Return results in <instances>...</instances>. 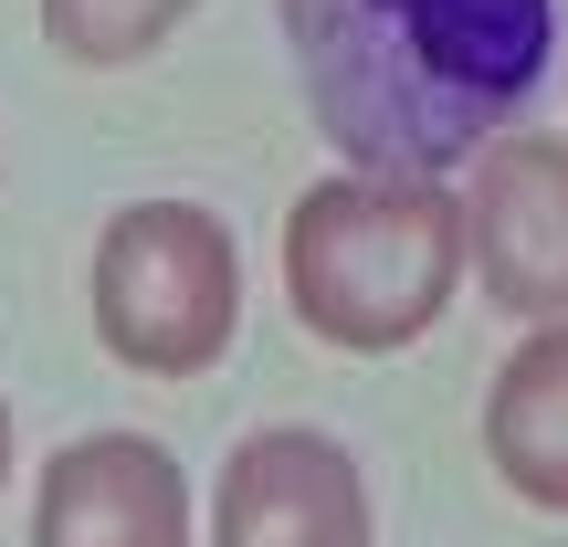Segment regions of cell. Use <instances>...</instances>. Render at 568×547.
<instances>
[{
	"label": "cell",
	"instance_id": "277c9868",
	"mask_svg": "<svg viewBox=\"0 0 568 547\" xmlns=\"http://www.w3.org/2000/svg\"><path fill=\"white\" fill-rule=\"evenodd\" d=\"M211 547H379L358 453L316 422L243 432L222 453V485H211Z\"/></svg>",
	"mask_w": 568,
	"mask_h": 547
},
{
	"label": "cell",
	"instance_id": "3957f363",
	"mask_svg": "<svg viewBox=\"0 0 568 547\" xmlns=\"http://www.w3.org/2000/svg\"><path fill=\"white\" fill-rule=\"evenodd\" d=\"M95 347L138 379H201L243 337V243L211 201H126L84 253Z\"/></svg>",
	"mask_w": 568,
	"mask_h": 547
},
{
	"label": "cell",
	"instance_id": "52a82bcc",
	"mask_svg": "<svg viewBox=\"0 0 568 547\" xmlns=\"http://www.w3.org/2000/svg\"><path fill=\"white\" fill-rule=\"evenodd\" d=\"M485 464L516 506L568 516V316L527 326L485 379Z\"/></svg>",
	"mask_w": 568,
	"mask_h": 547
},
{
	"label": "cell",
	"instance_id": "5b68a950",
	"mask_svg": "<svg viewBox=\"0 0 568 547\" xmlns=\"http://www.w3.org/2000/svg\"><path fill=\"white\" fill-rule=\"evenodd\" d=\"M464 222H474V284L485 305L548 326L568 316V138L506 126L464 169Z\"/></svg>",
	"mask_w": 568,
	"mask_h": 547
},
{
	"label": "cell",
	"instance_id": "7a4b0ae2",
	"mask_svg": "<svg viewBox=\"0 0 568 547\" xmlns=\"http://www.w3.org/2000/svg\"><path fill=\"white\" fill-rule=\"evenodd\" d=\"M284 264V305L316 347L337 358H389V347H422L453 316L474 274V222L464 190L422 180V169H326L284 201L274 232Z\"/></svg>",
	"mask_w": 568,
	"mask_h": 547
},
{
	"label": "cell",
	"instance_id": "ba28073f",
	"mask_svg": "<svg viewBox=\"0 0 568 547\" xmlns=\"http://www.w3.org/2000/svg\"><path fill=\"white\" fill-rule=\"evenodd\" d=\"M32 11H42V42H53L63 63L116 74V63H148L169 32H180L190 0H32Z\"/></svg>",
	"mask_w": 568,
	"mask_h": 547
},
{
	"label": "cell",
	"instance_id": "9c48e42d",
	"mask_svg": "<svg viewBox=\"0 0 568 547\" xmlns=\"http://www.w3.org/2000/svg\"><path fill=\"white\" fill-rule=\"evenodd\" d=\"M0 485H11V401H0Z\"/></svg>",
	"mask_w": 568,
	"mask_h": 547
},
{
	"label": "cell",
	"instance_id": "8992f818",
	"mask_svg": "<svg viewBox=\"0 0 568 547\" xmlns=\"http://www.w3.org/2000/svg\"><path fill=\"white\" fill-rule=\"evenodd\" d=\"M32 547H211V537L159 432H84L32 485Z\"/></svg>",
	"mask_w": 568,
	"mask_h": 547
},
{
	"label": "cell",
	"instance_id": "6da1fadb",
	"mask_svg": "<svg viewBox=\"0 0 568 547\" xmlns=\"http://www.w3.org/2000/svg\"><path fill=\"white\" fill-rule=\"evenodd\" d=\"M305 117L347 169H474L558 63V0H274Z\"/></svg>",
	"mask_w": 568,
	"mask_h": 547
}]
</instances>
